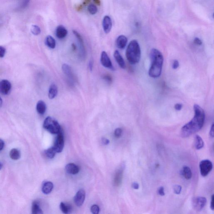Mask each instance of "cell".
<instances>
[{"label": "cell", "mask_w": 214, "mask_h": 214, "mask_svg": "<svg viewBox=\"0 0 214 214\" xmlns=\"http://www.w3.org/2000/svg\"><path fill=\"white\" fill-rule=\"evenodd\" d=\"M43 127L52 134H57L61 130L59 123L50 116L47 117L44 120Z\"/></svg>", "instance_id": "obj_4"}, {"label": "cell", "mask_w": 214, "mask_h": 214, "mask_svg": "<svg viewBox=\"0 0 214 214\" xmlns=\"http://www.w3.org/2000/svg\"><path fill=\"white\" fill-rule=\"evenodd\" d=\"M150 57L151 65L149 69V76L152 78H158L160 77L162 72L164 62L163 56L158 50L153 49L150 52Z\"/></svg>", "instance_id": "obj_2"}, {"label": "cell", "mask_w": 214, "mask_h": 214, "mask_svg": "<svg viewBox=\"0 0 214 214\" xmlns=\"http://www.w3.org/2000/svg\"><path fill=\"white\" fill-rule=\"evenodd\" d=\"M122 134V130L120 128H117L115 130L114 132V135L115 137L119 138L121 136Z\"/></svg>", "instance_id": "obj_34"}, {"label": "cell", "mask_w": 214, "mask_h": 214, "mask_svg": "<svg viewBox=\"0 0 214 214\" xmlns=\"http://www.w3.org/2000/svg\"><path fill=\"white\" fill-rule=\"evenodd\" d=\"M132 187L135 190H138L139 188V185L138 183L135 182L132 184Z\"/></svg>", "instance_id": "obj_42"}, {"label": "cell", "mask_w": 214, "mask_h": 214, "mask_svg": "<svg viewBox=\"0 0 214 214\" xmlns=\"http://www.w3.org/2000/svg\"><path fill=\"white\" fill-rule=\"evenodd\" d=\"M64 146V137L63 132L61 130L57 134V135L55 139L53 148L57 153H60L63 150Z\"/></svg>", "instance_id": "obj_7"}, {"label": "cell", "mask_w": 214, "mask_h": 214, "mask_svg": "<svg viewBox=\"0 0 214 214\" xmlns=\"http://www.w3.org/2000/svg\"><path fill=\"white\" fill-rule=\"evenodd\" d=\"M126 57L129 63L135 65L140 60L141 51L138 42L133 40L129 43L126 50Z\"/></svg>", "instance_id": "obj_3"}, {"label": "cell", "mask_w": 214, "mask_h": 214, "mask_svg": "<svg viewBox=\"0 0 214 214\" xmlns=\"http://www.w3.org/2000/svg\"><path fill=\"white\" fill-rule=\"evenodd\" d=\"M103 79H105V80L107 81L108 82H111L112 81V78L111 77V76H108V75H106L103 77Z\"/></svg>", "instance_id": "obj_41"}, {"label": "cell", "mask_w": 214, "mask_h": 214, "mask_svg": "<svg viewBox=\"0 0 214 214\" xmlns=\"http://www.w3.org/2000/svg\"><path fill=\"white\" fill-rule=\"evenodd\" d=\"M72 48L74 50H76V46L74 44H72Z\"/></svg>", "instance_id": "obj_49"}, {"label": "cell", "mask_w": 214, "mask_h": 214, "mask_svg": "<svg viewBox=\"0 0 214 214\" xmlns=\"http://www.w3.org/2000/svg\"><path fill=\"white\" fill-rule=\"evenodd\" d=\"M207 203V199L203 197H194L192 199V205L194 210L197 212L201 211Z\"/></svg>", "instance_id": "obj_6"}, {"label": "cell", "mask_w": 214, "mask_h": 214, "mask_svg": "<svg viewBox=\"0 0 214 214\" xmlns=\"http://www.w3.org/2000/svg\"><path fill=\"white\" fill-rule=\"evenodd\" d=\"M45 44L48 47L52 49L55 48L56 45L55 40L50 35L46 36L45 39Z\"/></svg>", "instance_id": "obj_22"}, {"label": "cell", "mask_w": 214, "mask_h": 214, "mask_svg": "<svg viewBox=\"0 0 214 214\" xmlns=\"http://www.w3.org/2000/svg\"><path fill=\"white\" fill-rule=\"evenodd\" d=\"M66 171L68 174L76 175L79 172V168L75 164L69 163L65 167Z\"/></svg>", "instance_id": "obj_18"}, {"label": "cell", "mask_w": 214, "mask_h": 214, "mask_svg": "<svg viewBox=\"0 0 214 214\" xmlns=\"http://www.w3.org/2000/svg\"><path fill=\"white\" fill-rule=\"evenodd\" d=\"M90 210L92 213L98 214L99 213L100 208L97 205H94L91 208Z\"/></svg>", "instance_id": "obj_32"}, {"label": "cell", "mask_w": 214, "mask_h": 214, "mask_svg": "<svg viewBox=\"0 0 214 214\" xmlns=\"http://www.w3.org/2000/svg\"><path fill=\"white\" fill-rule=\"evenodd\" d=\"M114 57L119 66L122 69H125L126 68V65L124 60L123 59V57H122L118 51H115L114 53Z\"/></svg>", "instance_id": "obj_17"}, {"label": "cell", "mask_w": 214, "mask_h": 214, "mask_svg": "<svg viewBox=\"0 0 214 214\" xmlns=\"http://www.w3.org/2000/svg\"><path fill=\"white\" fill-rule=\"evenodd\" d=\"M158 193L160 196H163L165 195L164 189L163 186H160L158 190Z\"/></svg>", "instance_id": "obj_37"}, {"label": "cell", "mask_w": 214, "mask_h": 214, "mask_svg": "<svg viewBox=\"0 0 214 214\" xmlns=\"http://www.w3.org/2000/svg\"><path fill=\"white\" fill-rule=\"evenodd\" d=\"M124 167V166H122L121 168L118 169L115 175L114 184L116 186H119L121 184L122 181Z\"/></svg>", "instance_id": "obj_15"}, {"label": "cell", "mask_w": 214, "mask_h": 214, "mask_svg": "<svg viewBox=\"0 0 214 214\" xmlns=\"http://www.w3.org/2000/svg\"><path fill=\"white\" fill-rule=\"evenodd\" d=\"M214 134V124H213L212 126H211V129H210V132H209V135H210V137L213 138Z\"/></svg>", "instance_id": "obj_45"}, {"label": "cell", "mask_w": 214, "mask_h": 214, "mask_svg": "<svg viewBox=\"0 0 214 214\" xmlns=\"http://www.w3.org/2000/svg\"><path fill=\"white\" fill-rule=\"evenodd\" d=\"M204 146V143L202 138L199 135H196L195 137V147L197 150L202 149Z\"/></svg>", "instance_id": "obj_24"}, {"label": "cell", "mask_w": 214, "mask_h": 214, "mask_svg": "<svg viewBox=\"0 0 214 214\" xmlns=\"http://www.w3.org/2000/svg\"><path fill=\"white\" fill-rule=\"evenodd\" d=\"M6 50L3 46H0V58H3L5 55Z\"/></svg>", "instance_id": "obj_35"}, {"label": "cell", "mask_w": 214, "mask_h": 214, "mask_svg": "<svg viewBox=\"0 0 214 214\" xmlns=\"http://www.w3.org/2000/svg\"><path fill=\"white\" fill-rule=\"evenodd\" d=\"M179 62L178 60H175L173 61L172 64L173 69H176L179 68Z\"/></svg>", "instance_id": "obj_36"}, {"label": "cell", "mask_w": 214, "mask_h": 214, "mask_svg": "<svg viewBox=\"0 0 214 214\" xmlns=\"http://www.w3.org/2000/svg\"><path fill=\"white\" fill-rule=\"evenodd\" d=\"M36 111L40 115H44L46 112V103L43 101H39L36 106Z\"/></svg>", "instance_id": "obj_20"}, {"label": "cell", "mask_w": 214, "mask_h": 214, "mask_svg": "<svg viewBox=\"0 0 214 214\" xmlns=\"http://www.w3.org/2000/svg\"><path fill=\"white\" fill-rule=\"evenodd\" d=\"M102 25L105 33H109L112 28V20L109 16H105L102 20Z\"/></svg>", "instance_id": "obj_11"}, {"label": "cell", "mask_w": 214, "mask_h": 214, "mask_svg": "<svg viewBox=\"0 0 214 214\" xmlns=\"http://www.w3.org/2000/svg\"><path fill=\"white\" fill-rule=\"evenodd\" d=\"M102 143H103L104 145H108L109 143H110V141H109V140L106 138H103L102 139Z\"/></svg>", "instance_id": "obj_44"}, {"label": "cell", "mask_w": 214, "mask_h": 214, "mask_svg": "<svg viewBox=\"0 0 214 214\" xmlns=\"http://www.w3.org/2000/svg\"><path fill=\"white\" fill-rule=\"evenodd\" d=\"M93 65H94V63H93V60H91L89 61V62L88 64V68L89 69L90 71L91 72L93 71Z\"/></svg>", "instance_id": "obj_40"}, {"label": "cell", "mask_w": 214, "mask_h": 214, "mask_svg": "<svg viewBox=\"0 0 214 214\" xmlns=\"http://www.w3.org/2000/svg\"><path fill=\"white\" fill-rule=\"evenodd\" d=\"M31 31L35 35H38L41 33V30L40 27L37 25H32L31 28Z\"/></svg>", "instance_id": "obj_29"}, {"label": "cell", "mask_w": 214, "mask_h": 214, "mask_svg": "<svg viewBox=\"0 0 214 214\" xmlns=\"http://www.w3.org/2000/svg\"><path fill=\"white\" fill-rule=\"evenodd\" d=\"M11 84L9 80L3 79L0 81V93L3 95H7L10 93Z\"/></svg>", "instance_id": "obj_9"}, {"label": "cell", "mask_w": 214, "mask_h": 214, "mask_svg": "<svg viewBox=\"0 0 214 214\" xmlns=\"http://www.w3.org/2000/svg\"><path fill=\"white\" fill-rule=\"evenodd\" d=\"M214 194H213V195L212 196L211 201V203H210V208H211V209L212 210H214Z\"/></svg>", "instance_id": "obj_43"}, {"label": "cell", "mask_w": 214, "mask_h": 214, "mask_svg": "<svg viewBox=\"0 0 214 214\" xmlns=\"http://www.w3.org/2000/svg\"><path fill=\"white\" fill-rule=\"evenodd\" d=\"M87 9L89 12L92 15L95 14L98 12L97 7L96 6L93 4H90L87 8Z\"/></svg>", "instance_id": "obj_30"}, {"label": "cell", "mask_w": 214, "mask_h": 214, "mask_svg": "<svg viewBox=\"0 0 214 214\" xmlns=\"http://www.w3.org/2000/svg\"><path fill=\"white\" fill-rule=\"evenodd\" d=\"M101 62L102 65L105 68L110 69L111 70H114L115 69L113 65L111 60L105 51H102L101 53Z\"/></svg>", "instance_id": "obj_8"}, {"label": "cell", "mask_w": 214, "mask_h": 214, "mask_svg": "<svg viewBox=\"0 0 214 214\" xmlns=\"http://www.w3.org/2000/svg\"><path fill=\"white\" fill-rule=\"evenodd\" d=\"M200 174L201 176L205 177L208 176V174L212 170L213 164L210 160L205 159L201 160L200 162Z\"/></svg>", "instance_id": "obj_5"}, {"label": "cell", "mask_w": 214, "mask_h": 214, "mask_svg": "<svg viewBox=\"0 0 214 214\" xmlns=\"http://www.w3.org/2000/svg\"><path fill=\"white\" fill-rule=\"evenodd\" d=\"M74 35L77 38L78 43H79V48H80V53L81 54L82 56L84 57L85 56V47L84 46V42L81 36L76 30L73 31Z\"/></svg>", "instance_id": "obj_13"}, {"label": "cell", "mask_w": 214, "mask_h": 214, "mask_svg": "<svg viewBox=\"0 0 214 214\" xmlns=\"http://www.w3.org/2000/svg\"><path fill=\"white\" fill-rule=\"evenodd\" d=\"M2 104H3V101L1 97L0 96V108L2 106Z\"/></svg>", "instance_id": "obj_48"}, {"label": "cell", "mask_w": 214, "mask_h": 214, "mask_svg": "<svg viewBox=\"0 0 214 214\" xmlns=\"http://www.w3.org/2000/svg\"><path fill=\"white\" fill-rule=\"evenodd\" d=\"M94 3H96L98 5H100L101 4V1L100 0H93Z\"/></svg>", "instance_id": "obj_47"}, {"label": "cell", "mask_w": 214, "mask_h": 214, "mask_svg": "<svg viewBox=\"0 0 214 214\" xmlns=\"http://www.w3.org/2000/svg\"><path fill=\"white\" fill-rule=\"evenodd\" d=\"M61 68H62V71L64 73L65 75L68 76V78L71 80H73L74 76L71 67L67 64H64L62 65Z\"/></svg>", "instance_id": "obj_16"}, {"label": "cell", "mask_w": 214, "mask_h": 214, "mask_svg": "<svg viewBox=\"0 0 214 214\" xmlns=\"http://www.w3.org/2000/svg\"><path fill=\"white\" fill-rule=\"evenodd\" d=\"M194 42L196 45H199V46L201 45L202 44V42L201 40L199 38H197V37H196V38H194Z\"/></svg>", "instance_id": "obj_38"}, {"label": "cell", "mask_w": 214, "mask_h": 214, "mask_svg": "<svg viewBox=\"0 0 214 214\" xmlns=\"http://www.w3.org/2000/svg\"><path fill=\"white\" fill-rule=\"evenodd\" d=\"M58 94V87L56 84H52L49 90L48 97L50 99H53Z\"/></svg>", "instance_id": "obj_19"}, {"label": "cell", "mask_w": 214, "mask_h": 214, "mask_svg": "<svg viewBox=\"0 0 214 214\" xmlns=\"http://www.w3.org/2000/svg\"><path fill=\"white\" fill-rule=\"evenodd\" d=\"M32 212L34 214H43L42 211L41 209L38 202L35 201L33 202L32 206Z\"/></svg>", "instance_id": "obj_26"}, {"label": "cell", "mask_w": 214, "mask_h": 214, "mask_svg": "<svg viewBox=\"0 0 214 214\" xmlns=\"http://www.w3.org/2000/svg\"><path fill=\"white\" fill-rule=\"evenodd\" d=\"M127 39L124 35H121L118 36L116 41V44L118 48L120 49L125 48L127 44Z\"/></svg>", "instance_id": "obj_14"}, {"label": "cell", "mask_w": 214, "mask_h": 214, "mask_svg": "<svg viewBox=\"0 0 214 214\" xmlns=\"http://www.w3.org/2000/svg\"><path fill=\"white\" fill-rule=\"evenodd\" d=\"M2 164L0 163V170H1V169H2Z\"/></svg>", "instance_id": "obj_50"}, {"label": "cell", "mask_w": 214, "mask_h": 214, "mask_svg": "<svg viewBox=\"0 0 214 214\" xmlns=\"http://www.w3.org/2000/svg\"><path fill=\"white\" fill-rule=\"evenodd\" d=\"M68 34V31L64 26L59 25L56 29L55 34L57 38L63 39L66 37Z\"/></svg>", "instance_id": "obj_12"}, {"label": "cell", "mask_w": 214, "mask_h": 214, "mask_svg": "<svg viewBox=\"0 0 214 214\" xmlns=\"http://www.w3.org/2000/svg\"><path fill=\"white\" fill-rule=\"evenodd\" d=\"M30 1V0H20L19 8H20V9H23L26 8Z\"/></svg>", "instance_id": "obj_31"}, {"label": "cell", "mask_w": 214, "mask_h": 214, "mask_svg": "<svg viewBox=\"0 0 214 214\" xmlns=\"http://www.w3.org/2000/svg\"><path fill=\"white\" fill-rule=\"evenodd\" d=\"M56 153L55 150L53 147H51L50 149H48L45 151V154H46V157L49 159H53L55 157Z\"/></svg>", "instance_id": "obj_28"}, {"label": "cell", "mask_w": 214, "mask_h": 214, "mask_svg": "<svg viewBox=\"0 0 214 214\" xmlns=\"http://www.w3.org/2000/svg\"><path fill=\"white\" fill-rule=\"evenodd\" d=\"M53 187V183L50 182H47L43 184L42 187V191L44 194H49L52 192Z\"/></svg>", "instance_id": "obj_21"}, {"label": "cell", "mask_w": 214, "mask_h": 214, "mask_svg": "<svg viewBox=\"0 0 214 214\" xmlns=\"http://www.w3.org/2000/svg\"><path fill=\"white\" fill-rule=\"evenodd\" d=\"M10 157L13 160H18L20 158V151L17 149H12L10 152Z\"/></svg>", "instance_id": "obj_25"}, {"label": "cell", "mask_w": 214, "mask_h": 214, "mask_svg": "<svg viewBox=\"0 0 214 214\" xmlns=\"http://www.w3.org/2000/svg\"><path fill=\"white\" fill-rule=\"evenodd\" d=\"M85 198V191L83 189H80L74 197V202L77 206L80 207L83 204Z\"/></svg>", "instance_id": "obj_10"}, {"label": "cell", "mask_w": 214, "mask_h": 214, "mask_svg": "<svg viewBox=\"0 0 214 214\" xmlns=\"http://www.w3.org/2000/svg\"><path fill=\"white\" fill-rule=\"evenodd\" d=\"M183 104H181V103H176L175 105V110H178V111L180 110L181 109H182V108H183Z\"/></svg>", "instance_id": "obj_39"}, {"label": "cell", "mask_w": 214, "mask_h": 214, "mask_svg": "<svg viewBox=\"0 0 214 214\" xmlns=\"http://www.w3.org/2000/svg\"><path fill=\"white\" fill-rule=\"evenodd\" d=\"M60 208L61 211L64 214L69 213L71 211V206L64 203L63 202L60 203Z\"/></svg>", "instance_id": "obj_27"}, {"label": "cell", "mask_w": 214, "mask_h": 214, "mask_svg": "<svg viewBox=\"0 0 214 214\" xmlns=\"http://www.w3.org/2000/svg\"><path fill=\"white\" fill-rule=\"evenodd\" d=\"M194 116L193 118L183 126L181 129L182 137H188L199 131L203 127L205 120L204 110L197 104L194 105Z\"/></svg>", "instance_id": "obj_1"}, {"label": "cell", "mask_w": 214, "mask_h": 214, "mask_svg": "<svg viewBox=\"0 0 214 214\" xmlns=\"http://www.w3.org/2000/svg\"><path fill=\"white\" fill-rule=\"evenodd\" d=\"M182 175L186 179H190L192 177V172L190 167L186 166H184L182 169Z\"/></svg>", "instance_id": "obj_23"}, {"label": "cell", "mask_w": 214, "mask_h": 214, "mask_svg": "<svg viewBox=\"0 0 214 214\" xmlns=\"http://www.w3.org/2000/svg\"><path fill=\"white\" fill-rule=\"evenodd\" d=\"M182 187L180 185H176L174 186L173 190L174 192L176 194H180L181 191H182Z\"/></svg>", "instance_id": "obj_33"}, {"label": "cell", "mask_w": 214, "mask_h": 214, "mask_svg": "<svg viewBox=\"0 0 214 214\" xmlns=\"http://www.w3.org/2000/svg\"><path fill=\"white\" fill-rule=\"evenodd\" d=\"M4 144L3 141L2 139H0V151L3 149V147H4Z\"/></svg>", "instance_id": "obj_46"}]
</instances>
